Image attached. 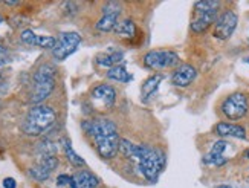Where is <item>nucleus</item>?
<instances>
[{"label": "nucleus", "mask_w": 249, "mask_h": 188, "mask_svg": "<svg viewBox=\"0 0 249 188\" xmlns=\"http://www.w3.org/2000/svg\"><path fill=\"white\" fill-rule=\"evenodd\" d=\"M53 87H55V71L51 64H41L32 78L31 103L37 106L41 104L52 94Z\"/></svg>", "instance_id": "4"}, {"label": "nucleus", "mask_w": 249, "mask_h": 188, "mask_svg": "<svg viewBox=\"0 0 249 188\" xmlns=\"http://www.w3.org/2000/svg\"><path fill=\"white\" fill-rule=\"evenodd\" d=\"M16 187H17L16 179H13V178H5L3 179V188H16Z\"/></svg>", "instance_id": "27"}, {"label": "nucleus", "mask_w": 249, "mask_h": 188, "mask_svg": "<svg viewBox=\"0 0 249 188\" xmlns=\"http://www.w3.org/2000/svg\"><path fill=\"white\" fill-rule=\"evenodd\" d=\"M72 188H98L100 179L89 171V170H80L72 176Z\"/></svg>", "instance_id": "16"}, {"label": "nucleus", "mask_w": 249, "mask_h": 188, "mask_svg": "<svg viewBox=\"0 0 249 188\" xmlns=\"http://www.w3.org/2000/svg\"><path fill=\"white\" fill-rule=\"evenodd\" d=\"M215 188H237V187H234V185H228V184H220V185H217Z\"/></svg>", "instance_id": "29"}, {"label": "nucleus", "mask_w": 249, "mask_h": 188, "mask_svg": "<svg viewBox=\"0 0 249 188\" xmlns=\"http://www.w3.org/2000/svg\"><path fill=\"white\" fill-rule=\"evenodd\" d=\"M81 43V36L78 32H63L57 38V45L52 49V55L57 61L66 60L69 55H72L78 49Z\"/></svg>", "instance_id": "7"}, {"label": "nucleus", "mask_w": 249, "mask_h": 188, "mask_svg": "<svg viewBox=\"0 0 249 188\" xmlns=\"http://www.w3.org/2000/svg\"><path fill=\"white\" fill-rule=\"evenodd\" d=\"M57 45V38L49 37V36H38L36 46L43 48V49H53Z\"/></svg>", "instance_id": "24"}, {"label": "nucleus", "mask_w": 249, "mask_h": 188, "mask_svg": "<svg viewBox=\"0 0 249 188\" xmlns=\"http://www.w3.org/2000/svg\"><path fill=\"white\" fill-rule=\"evenodd\" d=\"M6 5H18V2H5Z\"/></svg>", "instance_id": "30"}, {"label": "nucleus", "mask_w": 249, "mask_h": 188, "mask_svg": "<svg viewBox=\"0 0 249 188\" xmlns=\"http://www.w3.org/2000/svg\"><path fill=\"white\" fill-rule=\"evenodd\" d=\"M197 78V69L191 64H179L171 75V83L176 87H188Z\"/></svg>", "instance_id": "12"}, {"label": "nucleus", "mask_w": 249, "mask_h": 188, "mask_svg": "<svg viewBox=\"0 0 249 188\" xmlns=\"http://www.w3.org/2000/svg\"><path fill=\"white\" fill-rule=\"evenodd\" d=\"M230 146H231V144L228 141H225V139L215 141L213 144L211 150L207 154H205L203 164L214 165V167H222V165H225L226 162H228V158L225 156V151H226V149H228Z\"/></svg>", "instance_id": "11"}, {"label": "nucleus", "mask_w": 249, "mask_h": 188, "mask_svg": "<svg viewBox=\"0 0 249 188\" xmlns=\"http://www.w3.org/2000/svg\"><path fill=\"white\" fill-rule=\"evenodd\" d=\"M246 158H249V151H248V153H246Z\"/></svg>", "instance_id": "33"}, {"label": "nucleus", "mask_w": 249, "mask_h": 188, "mask_svg": "<svg viewBox=\"0 0 249 188\" xmlns=\"http://www.w3.org/2000/svg\"><path fill=\"white\" fill-rule=\"evenodd\" d=\"M63 149H64V153H66V158L68 161L75 165V167H84L86 165V161L80 156L78 153H75V150L72 149V144L69 139H64L63 141Z\"/></svg>", "instance_id": "22"}, {"label": "nucleus", "mask_w": 249, "mask_h": 188, "mask_svg": "<svg viewBox=\"0 0 249 188\" xmlns=\"http://www.w3.org/2000/svg\"><path fill=\"white\" fill-rule=\"evenodd\" d=\"M55 121H57L55 110L49 106L38 104L28 112L23 124H21V130L28 136H40L55 124Z\"/></svg>", "instance_id": "2"}, {"label": "nucleus", "mask_w": 249, "mask_h": 188, "mask_svg": "<svg viewBox=\"0 0 249 188\" xmlns=\"http://www.w3.org/2000/svg\"><path fill=\"white\" fill-rule=\"evenodd\" d=\"M248 43H249V37H248Z\"/></svg>", "instance_id": "34"}, {"label": "nucleus", "mask_w": 249, "mask_h": 188, "mask_svg": "<svg viewBox=\"0 0 249 188\" xmlns=\"http://www.w3.org/2000/svg\"><path fill=\"white\" fill-rule=\"evenodd\" d=\"M37 34L34 31H31V29H25V31H21V34H20V38L21 41L25 43V45H29V46H36V43H37Z\"/></svg>", "instance_id": "25"}, {"label": "nucleus", "mask_w": 249, "mask_h": 188, "mask_svg": "<svg viewBox=\"0 0 249 188\" xmlns=\"http://www.w3.org/2000/svg\"><path fill=\"white\" fill-rule=\"evenodd\" d=\"M120 153H123L125 158H128L130 161H138L139 153H141V146H136L132 141H128L125 138H121L120 141Z\"/></svg>", "instance_id": "20"}, {"label": "nucleus", "mask_w": 249, "mask_h": 188, "mask_svg": "<svg viewBox=\"0 0 249 188\" xmlns=\"http://www.w3.org/2000/svg\"><path fill=\"white\" fill-rule=\"evenodd\" d=\"M92 101L101 110H109L115 106L116 92L109 84H100L92 91Z\"/></svg>", "instance_id": "10"}, {"label": "nucleus", "mask_w": 249, "mask_h": 188, "mask_svg": "<svg viewBox=\"0 0 249 188\" xmlns=\"http://www.w3.org/2000/svg\"><path fill=\"white\" fill-rule=\"evenodd\" d=\"M243 63H246V64H249V57H246V58L243 60Z\"/></svg>", "instance_id": "31"}, {"label": "nucleus", "mask_w": 249, "mask_h": 188, "mask_svg": "<svg viewBox=\"0 0 249 188\" xmlns=\"http://www.w3.org/2000/svg\"><path fill=\"white\" fill-rule=\"evenodd\" d=\"M5 63H6V51H5V48L0 46V66Z\"/></svg>", "instance_id": "28"}, {"label": "nucleus", "mask_w": 249, "mask_h": 188, "mask_svg": "<svg viewBox=\"0 0 249 188\" xmlns=\"http://www.w3.org/2000/svg\"><path fill=\"white\" fill-rule=\"evenodd\" d=\"M237 23H239V16L231 9L225 11V13H222L217 17V20H215L213 36L217 40H228L234 34Z\"/></svg>", "instance_id": "8"}, {"label": "nucleus", "mask_w": 249, "mask_h": 188, "mask_svg": "<svg viewBox=\"0 0 249 188\" xmlns=\"http://www.w3.org/2000/svg\"><path fill=\"white\" fill-rule=\"evenodd\" d=\"M2 21H3V17H2V16H0V23H2Z\"/></svg>", "instance_id": "32"}, {"label": "nucleus", "mask_w": 249, "mask_h": 188, "mask_svg": "<svg viewBox=\"0 0 249 188\" xmlns=\"http://www.w3.org/2000/svg\"><path fill=\"white\" fill-rule=\"evenodd\" d=\"M215 135L220 138H235V139H246V129L240 124L232 123H219L214 127Z\"/></svg>", "instance_id": "14"}, {"label": "nucleus", "mask_w": 249, "mask_h": 188, "mask_svg": "<svg viewBox=\"0 0 249 188\" xmlns=\"http://www.w3.org/2000/svg\"><path fill=\"white\" fill-rule=\"evenodd\" d=\"M83 129L88 135L93 138L96 151L104 159H113L120 151V133L113 121L107 118H98L84 121Z\"/></svg>", "instance_id": "1"}, {"label": "nucleus", "mask_w": 249, "mask_h": 188, "mask_svg": "<svg viewBox=\"0 0 249 188\" xmlns=\"http://www.w3.org/2000/svg\"><path fill=\"white\" fill-rule=\"evenodd\" d=\"M57 184L60 187H64V185H72V176H68V174H60L57 178Z\"/></svg>", "instance_id": "26"}, {"label": "nucleus", "mask_w": 249, "mask_h": 188, "mask_svg": "<svg viewBox=\"0 0 249 188\" xmlns=\"http://www.w3.org/2000/svg\"><path fill=\"white\" fill-rule=\"evenodd\" d=\"M222 3L217 0H203V2L194 3V11L196 13H219Z\"/></svg>", "instance_id": "23"}, {"label": "nucleus", "mask_w": 249, "mask_h": 188, "mask_svg": "<svg viewBox=\"0 0 249 188\" xmlns=\"http://www.w3.org/2000/svg\"><path fill=\"white\" fill-rule=\"evenodd\" d=\"M57 167H58V159L55 156H46L29 170V176L32 179L43 182L49 178L52 170H55Z\"/></svg>", "instance_id": "13"}, {"label": "nucleus", "mask_w": 249, "mask_h": 188, "mask_svg": "<svg viewBox=\"0 0 249 188\" xmlns=\"http://www.w3.org/2000/svg\"><path fill=\"white\" fill-rule=\"evenodd\" d=\"M136 164L139 171L148 182H156L162 170L165 169L167 158L164 151L148 146H141V153Z\"/></svg>", "instance_id": "3"}, {"label": "nucleus", "mask_w": 249, "mask_h": 188, "mask_svg": "<svg viewBox=\"0 0 249 188\" xmlns=\"http://www.w3.org/2000/svg\"><path fill=\"white\" fill-rule=\"evenodd\" d=\"M180 63L175 51H150L144 55V66L150 71H162L178 68Z\"/></svg>", "instance_id": "5"}, {"label": "nucleus", "mask_w": 249, "mask_h": 188, "mask_svg": "<svg viewBox=\"0 0 249 188\" xmlns=\"http://www.w3.org/2000/svg\"><path fill=\"white\" fill-rule=\"evenodd\" d=\"M120 14H121V5L116 2H109L103 9V17L96 23V29L101 32L115 31Z\"/></svg>", "instance_id": "9"}, {"label": "nucleus", "mask_w": 249, "mask_h": 188, "mask_svg": "<svg viewBox=\"0 0 249 188\" xmlns=\"http://www.w3.org/2000/svg\"><path fill=\"white\" fill-rule=\"evenodd\" d=\"M162 80H164V76H162L160 74H155V75L148 76V78L144 81L142 87H141V95H142L144 101H148V99L156 94Z\"/></svg>", "instance_id": "17"}, {"label": "nucleus", "mask_w": 249, "mask_h": 188, "mask_svg": "<svg viewBox=\"0 0 249 188\" xmlns=\"http://www.w3.org/2000/svg\"><path fill=\"white\" fill-rule=\"evenodd\" d=\"M222 113L226 119L230 121H239L242 119L249 110V103L248 96L242 92L231 94L230 96H226L223 99V103L220 106Z\"/></svg>", "instance_id": "6"}, {"label": "nucleus", "mask_w": 249, "mask_h": 188, "mask_svg": "<svg viewBox=\"0 0 249 188\" xmlns=\"http://www.w3.org/2000/svg\"><path fill=\"white\" fill-rule=\"evenodd\" d=\"M115 34L125 40H133L138 36V26L135 25L133 20L124 19L121 21H118V25L115 28Z\"/></svg>", "instance_id": "18"}, {"label": "nucleus", "mask_w": 249, "mask_h": 188, "mask_svg": "<svg viewBox=\"0 0 249 188\" xmlns=\"http://www.w3.org/2000/svg\"><path fill=\"white\" fill-rule=\"evenodd\" d=\"M124 60V54L121 51H116L112 54H103L96 57V64L103 66V68H115V66H120V63Z\"/></svg>", "instance_id": "19"}, {"label": "nucleus", "mask_w": 249, "mask_h": 188, "mask_svg": "<svg viewBox=\"0 0 249 188\" xmlns=\"http://www.w3.org/2000/svg\"><path fill=\"white\" fill-rule=\"evenodd\" d=\"M219 13H196V19L191 21V31L194 34H203L211 25L215 23Z\"/></svg>", "instance_id": "15"}, {"label": "nucleus", "mask_w": 249, "mask_h": 188, "mask_svg": "<svg viewBox=\"0 0 249 188\" xmlns=\"http://www.w3.org/2000/svg\"><path fill=\"white\" fill-rule=\"evenodd\" d=\"M107 78L118 81V83H130L133 80V76L127 72V69L123 64H120V66H115V68L107 71Z\"/></svg>", "instance_id": "21"}]
</instances>
